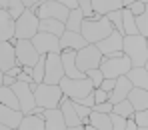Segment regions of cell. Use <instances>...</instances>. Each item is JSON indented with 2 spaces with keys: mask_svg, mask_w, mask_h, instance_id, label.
I'll return each mask as SVG.
<instances>
[{
  "mask_svg": "<svg viewBox=\"0 0 148 130\" xmlns=\"http://www.w3.org/2000/svg\"><path fill=\"white\" fill-rule=\"evenodd\" d=\"M34 94V104L42 110L46 108H58L60 98H62V92H60V86L58 84H46V82H40L34 86L32 90Z\"/></svg>",
  "mask_w": 148,
  "mask_h": 130,
  "instance_id": "cell-4",
  "label": "cell"
},
{
  "mask_svg": "<svg viewBox=\"0 0 148 130\" xmlns=\"http://www.w3.org/2000/svg\"><path fill=\"white\" fill-rule=\"evenodd\" d=\"M82 12L78 10V8H72V10H68V18H66V22H64V28L66 30H70V32H80V24H82Z\"/></svg>",
  "mask_w": 148,
  "mask_h": 130,
  "instance_id": "cell-29",
  "label": "cell"
},
{
  "mask_svg": "<svg viewBox=\"0 0 148 130\" xmlns=\"http://www.w3.org/2000/svg\"><path fill=\"white\" fill-rule=\"evenodd\" d=\"M22 72H24V74H30V76H32V66H22Z\"/></svg>",
  "mask_w": 148,
  "mask_h": 130,
  "instance_id": "cell-52",
  "label": "cell"
},
{
  "mask_svg": "<svg viewBox=\"0 0 148 130\" xmlns=\"http://www.w3.org/2000/svg\"><path fill=\"white\" fill-rule=\"evenodd\" d=\"M122 34H138L136 32V24H134V14L128 10V8H122Z\"/></svg>",
  "mask_w": 148,
  "mask_h": 130,
  "instance_id": "cell-31",
  "label": "cell"
},
{
  "mask_svg": "<svg viewBox=\"0 0 148 130\" xmlns=\"http://www.w3.org/2000/svg\"><path fill=\"white\" fill-rule=\"evenodd\" d=\"M110 126H112V130H124V126H126V118L114 114V112H110Z\"/></svg>",
  "mask_w": 148,
  "mask_h": 130,
  "instance_id": "cell-40",
  "label": "cell"
},
{
  "mask_svg": "<svg viewBox=\"0 0 148 130\" xmlns=\"http://www.w3.org/2000/svg\"><path fill=\"white\" fill-rule=\"evenodd\" d=\"M134 0H122V8H126V6H130Z\"/></svg>",
  "mask_w": 148,
  "mask_h": 130,
  "instance_id": "cell-53",
  "label": "cell"
},
{
  "mask_svg": "<svg viewBox=\"0 0 148 130\" xmlns=\"http://www.w3.org/2000/svg\"><path fill=\"white\" fill-rule=\"evenodd\" d=\"M16 64V54H14V40H4L0 42V70L6 72Z\"/></svg>",
  "mask_w": 148,
  "mask_h": 130,
  "instance_id": "cell-16",
  "label": "cell"
},
{
  "mask_svg": "<svg viewBox=\"0 0 148 130\" xmlns=\"http://www.w3.org/2000/svg\"><path fill=\"white\" fill-rule=\"evenodd\" d=\"M78 104H84V106H88V108H92L94 106V98H92V92L88 94V96H84V98H80V100H76Z\"/></svg>",
  "mask_w": 148,
  "mask_h": 130,
  "instance_id": "cell-45",
  "label": "cell"
},
{
  "mask_svg": "<svg viewBox=\"0 0 148 130\" xmlns=\"http://www.w3.org/2000/svg\"><path fill=\"white\" fill-rule=\"evenodd\" d=\"M20 72H22V66H18V64H14V66H12L10 70H6V74H10V76H14V78L18 76Z\"/></svg>",
  "mask_w": 148,
  "mask_h": 130,
  "instance_id": "cell-47",
  "label": "cell"
},
{
  "mask_svg": "<svg viewBox=\"0 0 148 130\" xmlns=\"http://www.w3.org/2000/svg\"><path fill=\"white\" fill-rule=\"evenodd\" d=\"M88 124H92L98 130H112L110 114H102V112H94V110H90V114H88Z\"/></svg>",
  "mask_w": 148,
  "mask_h": 130,
  "instance_id": "cell-27",
  "label": "cell"
},
{
  "mask_svg": "<svg viewBox=\"0 0 148 130\" xmlns=\"http://www.w3.org/2000/svg\"><path fill=\"white\" fill-rule=\"evenodd\" d=\"M92 98H94V104H100V102H104V100H108V92H104L100 88H94L92 90Z\"/></svg>",
  "mask_w": 148,
  "mask_h": 130,
  "instance_id": "cell-43",
  "label": "cell"
},
{
  "mask_svg": "<svg viewBox=\"0 0 148 130\" xmlns=\"http://www.w3.org/2000/svg\"><path fill=\"white\" fill-rule=\"evenodd\" d=\"M12 92L16 94L18 98V108L22 114H32V110L36 108L34 104V94L30 90V82H20V80H14V84L10 86Z\"/></svg>",
  "mask_w": 148,
  "mask_h": 130,
  "instance_id": "cell-9",
  "label": "cell"
},
{
  "mask_svg": "<svg viewBox=\"0 0 148 130\" xmlns=\"http://www.w3.org/2000/svg\"><path fill=\"white\" fill-rule=\"evenodd\" d=\"M60 62L66 78H84V72L76 66V50H60Z\"/></svg>",
  "mask_w": 148,
  "mask_h": 130,
  "instance_id": "cell-14",
  "label": "cell"
},
{
  "mask_svg": "<svg viewBox=\"0 0 148 130\" xmlns=\"http://www.w3.org/2000/svg\"><path fill=\"white\" fill-rule=\"evenodd\" d=\"M130 118L134 120L136 126H140V128H148V110H136V112H132Z\"/></svg>",
  "mask_w": 148,
  "mask_h": 130,
  "instance_id": "cell-37",
  "label": "cell"
},
{
  "mask_svg": "<svg viewBox=\"0 0 148 130\" xmlns=\"http://www.w3.org/2000/svg\"><path fill=\"white\" fill-rule=\"evenodd\" d=\"M78 10L82 12V18H98V14H94V10H92L90 0H78Z\"/></svg>",
  "mask_w": 148,
  "mask_h": 130,
  "instance_id": "cell-36",
  "label": "cell"
},
{
  "mask_svg": "<svg viewBox=\"0 0 148 130\" xmlns=\"http://www.w3.org/2000/svg\"><path fill=\"white\" fill-rule=\"evenodd\" d=\"M92 110L94 112H102V114H110L112 112V102L110 100H104V102H100V104H94Z\"/></svg>",
  "mask_w": 148,
  "mask_h": 130,
  "instance_id": "cell-42",
  "label": "cell"
},
{
  "mask_svg": "<svg viewBox=\"0 0 148 130\" xmlns=\"http://www.w3.org/2000/svg\"><path fill=\"white\" fill-rule=\"evenodd\" d=\"M4 40H16L14 38V18L0 8V42Z\"/></svg>",
  "mask_w": 148,
  "mask_h": 130,
  "instance_id": "cell-23",
  "label": "cell"
},
{
  "mask_svg": "<svg viewBox=\"0 0 148 130\" xmlns=\"http://www.w3.org/2000/svg\"><path fill=\"white\" fill-rule=\"evenodd\" d=\"M64 76L62 62H60V52L44 54V82L46 84H58Z\"/></svg>",
  "mask_w": 148,
  "mask_h": 130,
  "instance_id": "cell-10",
  "label": "cell"
},
{
  "mask_svg": "<svg viewBox=\"0 0 148 130\" xmlns=\"http://www.w3.org/2000/svg\"><path fill=\"white\" fill-rule=\"evenodd\" d=\"M100 60H102V54H100V50L96 48V44H86L84 48L76 50V66H78L80 72L98 68Z\"/></svg>",
  "mask_w": 148,
  "mask_h": 130,
  "instance_id": "cell-8",
  "label": "cell"
},
{
  "mask_svg": "<svg viewBox=\"0 0 148 130\" xmlns=\"http://www.w3.org/2000/svg\"><path fill=\"white\" fill-rule=\"evenodd\" d=\"M38 32V16L34 10L24 8V12L14 20V38L16 40H30Z\"/></svg>",
  "mask_w": 148,
  "mask_h": 130,
  "instance_id": "cell-5",
  "label": "cell"
},
{
  "mask_svg": "<svg viewBox=\"0 0 148 130\" xmlns=\"http://www.w3.org/2000/svg\"><path fill=\"white\" fill-rule=\"evenodd\" d=\"M0 104L20 110V108H18V98H16V94L12 92L10 86H0Z\"/></svg>",
  "mask_w": 148,
  "mask_h": 130,
  "instance_id": "cell-30",
  "label": "cell"
},
{
  "mask_svg": "<svg viewBox=\"0 0 148 130\" xmlns=\"http://www.w3.org/2000/svg\"><path fill=\"white\" fill-rule=\"evenodd\" d=\"M122 54L130 60L132 66L148 64V38L140 34H122Z\"/></svg>",
  "mask_w": 148,
  "mask_h": 130,
  "instance_id": "cell-1",
  "label": "cell"
},
{
  "mask_svg": "<svg viewBox=\"0 0 148 130\" xmlns=\"http://www.w3.org/2000/svg\"><path fill=\"white\" fill-rule=\"evenodd\" d=\"M134 16H138V14H142V12H148V4H142V2H138V0H134L130 6H126Z\"/></svg>",
  "mask_w": 148,
  "mask_h": 130,
  "instance_id": "cell-41",
  "label": "cell"
},
{
  "mask_svg": "<svg viewBox=\"0 0 148 130\" xmlns=\"http://www.w3.org/2000/svg\"><path fill=\"white\" fill-rule=\"evenodd\" d=\"M0 8L6 10L14 20L24 12V4H22V0H0Z\"/></svg>",
  "mask_w": 148,
  "mask_h": 130,
  "instance_id": "cell-28",
  "label": "cell"
},
{
  "mask_svg": "<svg viewBox=\"0 0 148 130\" xmlns=\"http://www.w3.org/2000/svg\"><path fill=\"white\" fill-rule=\"evenodd\" d=\"M58 44H60V50H80L84 48L88 42L82 38L80 32H70V30H64L62 36L58 38Z\"/></svg>",
  "mask_w": 148,
  "mask_h": 130,
  "instance_id": "cell-15",
  "label": "cell"
},
{
  "mask_svg": "<svg viewBox=\"0 0 148 130\" xmlns=\"http://www.w3.org/2000/svg\"><path fill=\"white\" fill-rule=\"evenodd\" d=\"M112 112L114 114H118V116H124V118H130L132 116V112H134V108L130 106V102L124 98L120 102H114L112 104Z\"/></svg>",
  "mask_w": 148,
  "mask_h": 130,
  "instance_id": "cell-32",
  "label": "cell"
},
{
  "mask_svg": "<svg viewBox=\"0 0 148 130\" xmlns=\"http://www.w3.org/2000/svg\"><path fill=\"white\" fill-rule=\"evenodd\" d=\"M130 88H132V84H130V80L126 76H118L116 78V82H114V88L108 92V100L114 104V102H120L126 98V94L130 92Z\"/></svg>",
  "mask_w": 148,
  "mask_h": 130,
  "instance_id": "cell-19",
  "label": "cell"
},
{
  "mask_svg": "<svg viewBox=\"0 0 148 130\" xmlns=\"http://www.w3.org/2000/svg\"><path fill=\"white\" fill-rule=\"evenodd\" d=\"M32 46L36 48V52L40 56L44 54H52V52H60V44H58V36L50 34V32H36L32 38H30Z\"/></svg>",
  "mask_w": 148,
  "mask_h": 130,
  "instance_id": "cell-13",
  "label": "cell"
},
{
  "mask_svg": "<svg viewBox=\"0 0 148 130\" xmlns=\"http://www.w3.org/2000/svg\"><path fill=\"white\" fill-rule=\"evenodd\" d=\"M38 30L40 32H50V34L60 38L66 28H64V22H60L56 18H42V20H38Z\"/></svg>",
  "mask_w": 148,
  "mask_h": 130,
  "instance_id": "cell-25",
  "label": "cell"
},
{
  "mask_svg": "<svg viewBox=\"0 0 148 130\" xmlns=\"http://www.w3.org/2000/svg\"><path fill=\"white\" fill-rule=\"evenodd\" d=\"M72 104H74V110H76L78 118H80V124H82V126L88 124V114H90L92 108H88V106H84V104H78V102H72Z\"/></svg>",
  "mask_w": 148,
  "mask_h": 130,
  "instance_id": "cell-38",
  "label": "cell"
},
{
  "mask_svg": "<svg viewBox=\"0 0 148 130\" xmlns=\"http://www.w3.org/2000/svg\"><path fill=\"white\" fill-rule=\"evenodd\" d=\"M114 28L108 22L106 16H98V18H84L80 24V34L88 44H96L102 38H106Z\"/></svg>",
  "mask_w": 148,
  "mask_h": 130,
  "instance_id": "cell-2",
  "label": "cell"
},
{
  "mask_svg": "<svg viewBox=\"0 0 148 130\" xmlns=\"http://www.w3.org/2000/svg\"><path fill=\"white\" fill-rule=\"evenodd\" d=\"M32 10H34V14L38 16V20H42V18H56V20H60V22H66V18H68V8L62 6V4L56 2V0H42V2H38Z\"/></svg>",
  "mask_w": 148,
  "mask_h": 130,
  "instance_id": "cell-7",
  "label": "cell"
},
{
  "mask_svg": "<svg viewBox=\"0 0 148 130\" xmlns=\"http://www.w3.org/2000/svg\"><path fill=\"white\" fill-rule=\"evenodd\" d=\"M58 86H60V92L68 98V100H80V98H84V96H88L92 90H94V86H92V82L88 80V78H66L62 76V80L58 82Z\"/></svg>",
  "mask_w": 148,
  "mask_h": 130,
  "instance_id": "cell-3",
  "label": "cell"
},
{
  "mask_svg": "<svg viewBox=\"0 0 148 130\" xmlns=\"http://www.w3.org/2000/svg\"><path fill=\"white\" fill-rule=\"evenodd\" d=\"M14 80H16L14 76H10V74H6V72H4V78H2V86H12V84H14Z\"/></svg>",
  "mask_w": 148,
  "mask_h": 130,
  "instance_id": "cell-48",
  "label": "cell"
},
{
  "mask_svg": "<svg viewBox=\"0 0 148 130\" xmlns=\"http://www.w3.org/2000/svg\"><path fill=\"white\" fill-rule=\"evenodd\" d=\"M16 80H20V82H32V76H30V74H24V72H20V74L16 76Z\"/></svg>",
  "mask_w": 148,
  "mask_h": 130,
  "instance_id": "cell-50",
  "label": "cell"
},
{
  "mask_svg": "<svg viewBox=\"0 0 148 130\" xmlns=\"http://www.w3.org/2000/svg\"><path fill=\"white\" fill-rule=\"evenodd\" d=\"M38 2H42V0H22L24 8H30V10H32V8H34V6L38 4Z\"/></svg>",
  "mask_w": 148,
  "mask_h": 130,
  "instance_id": "cell-49",
  "label": "cell"
},
{
  "mask_svg": "<svg viewBox=\"0 0 148 130\" xmlns=\"http://www.w3.org/2000/svg\"><path fill=\"white\" fill-rule=\"evenodd\" d=\"M96 48L104 58H112V56H120L122 54V32L112 30L106 38H102L100 42H96Z\"/></svg>",
  "mask_w": 148,
  "mask_h": 130,
  "instance_id": "cell-12",
  "label": "cell"
},
{
  "mask_svg": "<svg viewBox=\"0 0 148 130\" xmlns=\"http://www.w3.org/2000/svg\"><path fill=\"white\" fill-rule=\"evenodd\" d=\"M126 78L130 80V84L134 88H144L148 90V70L146 66H130V70L126 72Z\"/></svg>",
  "mask_w": 148,
  "mask_h": 130,
  "instance_id": "cell-21",
  "label": "cell"
},
{
  "mask_svg": "<svg viewBox=\"0 0 148 130\" xmlns=\"http://www.w3.org/2000/svg\"><path fill=\"white\" fill-rule=\"evenodd\" d=\"M58 108H60V112H62V118H64V124H66V126H76V124H80V118H78V114H76V110H74L72 100H68L64 94H62V98H60Z\"/></svg>",
  "mask_w": 148,
  "mask_h": 130,
  "instance_id": "cell-22",
  "label": "cell"
},
{
  "mask_svg": "<svg viewBox=\"0 0 148 130\" xmlns=\"http://www.w3.org/2000/svg\"><path fill=\"white\" fill-rule=\"evenodd\" d=\"M22 116H24V114H22L20 110L0 104V124H4V126H8V128L16 130L18 124H20V120H22Z\"/></svg>",
  "mask_w": 148,
  "mask_h": 130,
  "instance_id": "cell-18",
  "label": "cell"
},
{
  "mask_svg": "<svg viewBox=\"0 0 148 130\" xmlns=\"http://www.w3.org/2000/svg\"><path fill=\"white\" fill-rule=\"evenodd\" d=\"M0 130H12V128H8V126H4V124H0Z\"/></svg>",
  "mask_w": 148,
  "mask_h": 130,
  "instance_id": "cell-55",
  "label": "cell"
},
{
  "mask_svg": "<svg viewBox=\"0 0 148 130\" xmlns=\"http://www.w3.org/2000/svg\"><path fill=\"white\" fill-rule=\"evenodd\" d=\"M42 120H44V130H66L60 108H46L42 112Z\"/></svg>",
  "mask_w": 148,
  "mask_h": 130,
  "instance_id": "cell-17",
  "label": "cell"
},
{
  "mask_svg": "<svg viewBox=\"0 0 148 130\" xmlns=\"http://www.w3.org/2000/svg\"><path fill=\"white\" fill-rule=\"evenodd\" d=\"M84 76L88 78V80H90V82H92V86H94V88H98L100 86V82H102V72H100L98 68H92V70H86V72H84Z\"/></svg>",
  "mask_w": 148,
  "mask_h": 130,
  "instance_id": "cell-39",
  "label": "cell"
},
{
  "mask_svg": "<svg viewBox=\"0 0 148 130\" xmlns=\"http://www.w3.org/2000/svg\"><path fill=\"white\" fill-rule=\"evenodd\" d=\"M136 130H148V128H140V126H136Z\"/></svg>",
  "mask_w": 148,
  "mask_h": 130,
  "instance_id": "cell-58",
  "label": "cell"
},
{
  "mask_svg": "<svg viewBox=\"0 0 148 130\" xmlns=\"http://www.w3.org/2000/svg\"><path fill=\"white\" fill-rule=\"evenodd\" d=\"M56 2H60V4H62V6H66L68 10L78 8V0H56Z\"/></svg>",
  "mask_w": 148,
  "mask_h": 130,
  "instance_id": "cell-46",
  "label": "cell"
},
{
  "mask_svg": "<svg viewBox=\"0 0 148 130\" xmlns=\"http://www.w3.org/2000/svg\"><path fill=\"white\" fill-rule=\"evenodd\" d=\"M106 18H108V22L112 24L114 30L122 32V8H120V10H112V12H108Z\"/></svg>",
  "mask_w": 148,
  "mask_h": 130,
  "instance_id": "cell-35",
  "label": "cell"
},
{
  "mask_svg": "<svg viewBox=\"0 0 148 130\" xmlns=\"http://www.w3.org/2000/svg\"><path fill=\"white\" fill-rule=\"evenodd\" d=\"M16 130H44V120L36 114H24Z\"/></svg>",
  "mask_w": 148,
  "mask_h": 130,
  "instance_id": "cell-26",
  "label": "cell"
},
{
  "mask_svg": "<svg viewBox=\"0 0 148 130\" xmlns=\"http://www.w3.org/2000/svg\"><path fill=\"white\" fill-rule=\"evenodd\" d=\"M92 2V10L98 16H106L112 10H120L122 8V0H90Z\"/></svg>",
  "mask_w": 148,
  "mask_h": 130,
  "instance_id": "cell-24",
  "label": "cell"
},
{
  "mask_svg": "<svg viewBox=\"0 0 148 130\" xmlns=\"http://www.w3.org/2000/svg\"><path fill=\"white\" fill-rule=\"evenodd\" d=\"M130 60L120 54V56H112V58H104L100 60L98 64V70L102 72L104 78H118V76H126V72L130 70Z\"/></svg>",
  "mask_w": 148,
  "mask_h": 130,
  "instance_id": "cell-6",
  "label": "cell"
},
{
  "mask_svg": "<svg viewBox=\"0 0 148 130\" xmlns=\"http://www.w3.org/2000/svg\"><path fill=\"white\" fill-rule=\"evenodd\" d=\"M138 2H142V4H148V0H138Z\"/></svg>",
  "mask_w": 148,
  "mask_h": 130,
  "instance_id": "cell-57",
  "label": "cell"
},
{
  "mask_svg": "<svg viewBox=\"0 0 148 130\" xmlns=\"http://www.w3.org/2000/svg\"><path fill=\"white\" fill-rule=\"evenodd\" d=\"M134 24H136V32L140 36L148 38V12H142V14L134 16Z\"/></svg>",
  "mask_w": 148,
  "mask_h": 130,
  "instance_id": "cell-33",
  "label": "cell"
},
{
  "mask_svg": "<svg viewBox=\"0 0 148 130\" xmlns=\"http://www.w3.org/2000/svg\"><path fill=\"white\" fill-rule=\"evenodd\" d=\"M14 54H16V64L18 66H34L40 54L32 46L30 40H14Z\"/></svg>",
  "mask_w": 148,
  "mask_h": 130,
  "instance_id": "cell-11",
  "label": "cell"
},
{
  "mask_svg": "<svg viewBox=\"0 0 148 130\" xmlns=\"http://www.w3.org/2000/svg\"><path fill=\"white\" fill-rule=\"evenodd\" d=\"M2 78H4V72L0 70V86H2Z\"/></svg>",
  "mask_w": 148,
  "mask_h": 130,
  "instance_id": "cell-56",
  "label": "cell"
},
{
  "mask_svg": "<svg viewBox=\"0 0 148 130\" xmlns=\"http://www.w3.org/2000/svg\"><path fill=\"white\" fill-rule=\"evenodd\" d=\"M84 130H98V128H94L92 124H84Z\"/></svg>",
  "mask_w": 148,
  "mask_h": 130,
  "instance_id": "cell-54",
  "label": "cell"
},
{
  "mask_svg": "<svg viewBox=\"0 0 148 130\" xmlns=\"http://www.w3.org/2000/svg\"><path fill=\"white\" fill-rule=\"evenodd\" d=\"M126 100L130 102V106L136 110H148V90L144 88H130V92L126 94Z\"/></svg>",
  "mask_w": 148,
  "mask_h": 130,
  "instance_id": "cell-20",
  "label": "cell"
},
{
  "mask_svg": "<svg viewBox=\"0 0 148 130\" xmlns=\"http://www.w3.org/2000/svg\"><path fill=\"white\" fill-rule=\"evenodd\" d=\"M114 82H116V78H102V82H100V90H104V92H110L112 88H114Z\"/></svg>",
  "mask_w": 148,
  "mask_h": 130,
  "instance_id": "cell-44",
  "label": "cell"
},
{
  "mask_svg": "<svg viewBox=\"0 0 148 130\" xmlns=\"http://www.w3.org/2000/svg\"><path fill=\"white\" fill-rule=\"evenodd\" d=\"M66 130H84L82 124H76V126H66Z\"/></svg>",
  "mask_w": 148,
  "mask_h": 130,
  "instance_id": "cell-51",
  "label": "cell"
},
{
  "mask_svg": "<svg viewBox=\"0 0 148 130\" xmlns=\"http://www.w3.org/2000/svg\"><path fill=\"white\" fill-rule=\"evenodd\" d=\"M32 82H36V84L44 82V56H40L36 60V64L32 66Z\"/></svg>",
  "mask_w": 148,
  "mask_h": 130,
  "instance_id": "cell-34",
  "label": "cell"
}]
</instances>
